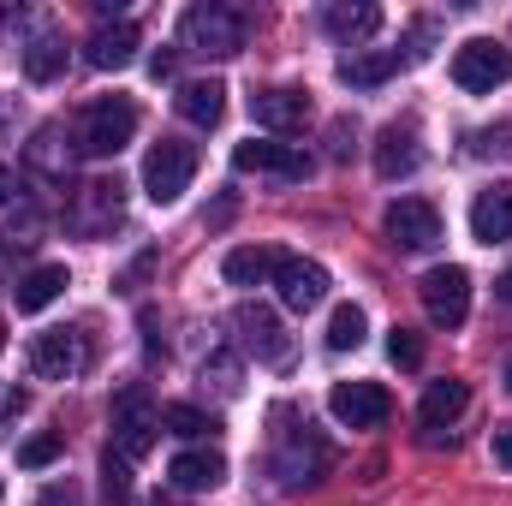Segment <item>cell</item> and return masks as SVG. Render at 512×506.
Listing matches in <instances>:
<instances>
[{
  "mask_svg": "<svg viewBox=\"0 0 512 506\" xmlns=\"http://www.w3.org/2000/svg\"><path fill=\"white\" fill-rule=\"evenodd\" d=\"M131 137H137V102L131 96H96L78 114V155H90V161L120 155Z\"/></svg>",
  "mask_w": 512,
  "mask_h": 506,
  "instance_id": "cell-1",
  "label": "cell"
},
{
  "mask_svg": "<svg viewBox=\"0 0 512 506\" xmlns=\"http://www.w3.org/2000/svg\"><path fill=\"white\" fill-rule=\"evenodd\" d=\"M179 36H185V48L227 60V54H239V48H245L251 18H245V12H233V6H215V0H209V6H191V12L179 18Z\"/></svg>",
  "mask_w": 512,
  "mask_h": 506,
  "instance_id": "cell-2",
  "label": "cell"
},
{
  "mask_svg": "<svg viewBox=\"0 0 512 506\" xmlns=\"http://www.w3.org/2000/svg\"><path fill=\"white\" fill-rule=\"evenodd\" d=\"M191 179H197V149L191 143H179V137H161L149 155H143V191H149V203H179L185 191H191Z\"/></svg>",
  "mask_w": 512,
  "mask_h": 506,
  "instance_id": "cell-3",
  "label": "cell"
},
{
  "mask_svg": "<svg viewBox=\"0 0 512 506\" xmlns=\"http://www.w3.org/2000/svg\"><path fill=\"white\" fill-rule=\"evenodd\" d=\"M280 429H274V453H268V465H274V477L280 483H316L322 471H328V441L322 435H310V423H298V429H286V417H274Z\"/></svg>",
  "mask_w": 512,
  "mask_h": 506,
  "instance_id": "cell-4",
  "label": "cell"
},
{
  "mask_svg": "<svg viewBox=\"0 0 512 506\" xmlns=\"http://www.w3.org/2000/svg\"><path fill=\"white\" fill-rule=\"evenodd\" d=\"M512 78V48L489 42V36H471L459 54H453V84L471 90V96H489Z\"/></svg>",
  "mask_w": 512,
  "mask_h": 506,
  "instance_id": "cell-5",
  "label": "cell"
},
{
  "mask_svg": "<svg viewBox=\"0 0 512 506\" xmlns=\"http://www.w3.org/2000/svg\"><path fill=\"white\" fill-rule=\"evenodd\" d=\"M417 292H423V310H429L435 328H459V322L471 316V274H465L459 262L429 268V274L417 280Z\"/></svg>",
  "mask_w": 512,
  "mask_h": 506,
  "instance_id": "cell-6",
  "label": "cell"
},
{
  "mask_svg": "<svg viewBox=\"0 0 512 506\" xmlns=\"http://www.w3.org/2000/svg\"><path fill=\"white\" fill-rule=\"evenodd\" d=\"M155 429H161V411L149 405V393L143 387H126L114 399V453L120 459H143L155 447Z\"/></svg>",
  "mask_w": 512,
  "mask_h": 506,
  "instance_id": "cell-7",
  "label": "cell"
},
{
  "mask_svg": "<svg viewBox=\"0 0 512 506\" xmlns=\"http://www.w3.org/2000/svg\"><path fill=\"white\" fill-rule=\"evenodd\" d=\"M84 364H90V346H84L78 328H48V334L30 340V370L42 381H72Z\"/></svg>",
  "mask_w": 512,
  "mask_h": 506,
  "instance_id": "cell-8",
  "label": "cell"
},
{
  "mask_svg": "<svg viewBox=\"0 0 512 506\" xmlns=\"http://www.w3.org/2000/svg\"><path fill=\"white\" fill-rule=\"evenodd\" d=\"M328 411H334L346 429H382L387 411H393V399H387L382 381H340V387L328 393Z\"/></svg>",
  "mask_w": 512,
  "mask_h": 506,
  "instance_id": "cell-9",
  "label": "cell"
},
{
  "mask_svg": "<svg viewBox=\"0 0 512 506\" xmlns=\"http://www.w3.org/2000/svg\"><path fill=\"white\" fill-rule=\"evenodd\" d=\"M382 227L399 251H435V245H441V215H435V203H423V197H399V203L387 209Z\"/></svg>",
  "mask_w": 512,
  "mask_h": 506,
  "instance_id": "cell-10",
  "label": "cell"
},
{
  "mask_svg": "<svg viewBox=\"0 0 512 506\" xmlns=\"http://www.w3.org/2000/svg\"><path fill=\"white\" fill-rule=\"evenodd\" d=\"M274 286H280V304H286V310H316V304L328 298V268L310 262V256H280Z\"/></svg>",
  "mask_w": 512,
  "mask_h": 506,
  "instance_id": "cell-11",
  "label": "cell"
},
{
  "mask_svg": "<svg viewBox=\"0 0 512 506\" xmlns=\"http://www.w3.org/2000/svg\"><path fill=\"white\" fill-rule=\"evenodd\" d=\"M233 328H239L245 352H256L262 364H286L292 340H286V328H280L274 310H262V304H239V310H233Z\"/></svg>",
  "mask_w": 512,
  "mask_h": 506,
  "instance_id": "cell-12",
  "label": "cell"
},
{
  "mask_svg": "<svg viewBox=\"0 0 512 506\" xmlns=\"http://www.w3.org/2000/svg\"><path fill=\"white\" fill-rule=\"evenodd\" d=\"M167 483H173L179 495H209V489L227 483V459H221L215 447H185V453H173Z\"/></svg>",
  "mask_w": 512,
  "mask_h": 506,
  "instance_id": "cell-13",
  "label": "cell"
},
{
  "mask_svg": "<svg viewBox=\"0 0 512 506\" xmlns=\"http://www.w3.org/2000/svg\"><path fill=\"white\" fill-rule=\"evenodd\" d=\"M471 239L477 245H507L512 239V179H495L471 203Z\"/></svg>",
  "mask_w": 512,
  "mask_h": 506,
  "instance_id": "cell-14",
  "label": "cell"
},
{
  "mask_svg": "<svg viewBox=\"0 0 512 506\" xmlns=\"http://www.w3.org/2000/svg\"><path fill=\"white\" fill-rule=\"evenodd\" d=\"M233 167H239V173H274V179H304V173H310V161H304L292 143H256V137L233 149Z\"/></svg>",
  "mask_w": 512,
  "mask_h": 506,
  "instance_id": "cell-15",
  "label": "cell"
},
{
  "mask_svg": "<svg viewBox=\"0 0 512 506\" xmlns=\"http://www.w3.org/2000/svg\"><path fill=\"white\" fill-rule=\"evenodd\" d=\"M251 114H256V126H268V131H298L310 120V96L292 90V84H274V90H256L251 96Z\"/></svg>",
  "mask_w": 512,
  "mask_h": 506,
  "instance_id": "cell-16",
  "label": "cell"
},
{
  "mask_svg": "<svg viewBox=\"0 0 512 506\" xmlns=\"http://www.w3.org/2000/svg\"><path fill=\"white\" fill-rule=\"evenodd\" d=\"M137 42H143V36H137V24H131V18H120V24H102V30L84 42V60H90L96 72H120V66H131V60H137Z\"/></svg>",
  "mask_w": 512,
  "mask_h": 506,
  "instance_id": "cell-17",
  "label": "cell"
},
{
  "mask_svg": "<svg viewBox=\"0 0 512 506\" xmlns=\"http://www.w3.org/2000/svg\"><path fill=\"white\" fill-rule=\"evenodd\" d=\"M66 286H72L66 262H42V268H30V274L12 286V304H18V316H42V310H48Z\"/></svg>",
  "mask_w": 512,
  "mask_h": 506,
  "instance_id": "cell-18",
  "label": "cell"
},
{
  "mask_svg": "<svg viewBox=\"0 0 512 506\" xmlns=\"http://www.w3.org/2000/svg\"><path fill=\"white\" fill-rule=\"evenodd\" d=\"M173 108H179V120H191V126H221V114H227V84L221 78H191V84H179V96H173Z\"/></svg>",
  "mask_w": 512,
  "mask_h": 506,
  "instance_id": "cell-19",
  "label": "cell"
},
{
  "mask_svg": "<svg viewBox=\"0 0 512 506\" xmlns=\"http://www.w3.org/2000/svg\"><path fill=\"white\" fill-rule=\"evenodd\" d=\"M471 405V387L465 381H429V393H423V405H417V423L429 429V435H441L447 423H459V411Z\"/></svg>",
  "mask_w": 512,
  "mask_h": 506,
  "instance_id": "cell-20",
  "label": "cell"
},
{
  "mask_svg": "<svg viewBox=\"0 0 512 506\" xmlns=\"http://www.w3.org/2000/svg\"><path fill=\"white\" fill-rule=\"evenodd\" d=\"M393 72H399V48H352L340 60V84H352V90H376Z\"/></svg>",
  "mask_w": 512,
  "mask_h": 506,
  "instance_id": "cell-21",
  "label": "cell"
},
{
  "mask_svg": "<svg viewBox=\"0 0 512 506\" xmlns=\"http://www.w3.org/2000/svg\"><path fill=\"white\" fill-rule=\"evenodd\" d=\"M417 161H423V149H417V131L411 126H387L376 137V173L382 179H411Z\"/></svg>",
  "mask_w": 512,
  "mask_h": 506,
  "instance_id": "cell-22",
  "label": "cell"
},
{
  "mask_svg": "<svg viewBox=\"0 0 512 506\" xmlns=\"http://www.w3.org/2000/svg\"><path fill=\"white\" fill-rule=\"evenodd\" d=\"M322 24H328V36H340V42H370V36L382 30V6H370V0H340V6L322 12Z\"/></svg>",
  "mask_w": 512,
  "mask_h": 506,
  "instance_id": "cell-23",
  "label": "cell"
},
{
  "mask_svg": "<svg viewBox=\"0 0 512 506\" xmlns=\"http://www.w3.org/2000/svg\"><path fill=\"white\" fill-rule=\"evenodd\" d=\"M280 256H286V251H274V245H239V251H227L221 274H227L233 286H262V280H274Z\"/></svg>",
  "mask_w": 512,
  "mask_h": 506,
  "instance_id": "cell-24",
  "label": "cell"
},
{
  "mask_svg": "<svg viewBox=\"0 0 512 506\" xmlns=\"http://www.w3.org/2000/svg\"><path fill=\"white\" fill-rule=\"evenodd\" d=\"M24 72H30L36 84H54V78L66 72V42H60V36H36V42L24 48Z\"/></svg>",
  "mask_w": 512,
  "mask_h": 506,
  "instance_id": "cell-25",
  "label": "cell"
},
{
  "mask_svg": "<svg viewBox=\"0 0 512 506\" xmlns=\"http://www.w3.org/2000/svg\"><path fill=\"white\" fill-rule=\"evenodd\" d=\"M364 334H370V322H364L358 304H340V310L328 316V352H358Z\"/></svg>",
  "mask_w": 512,
  "mask_h": 506,
  "instance_id": "cell-26",
  "label": "cell"
},
{
  "mask_svg": "<svg viewBox=\"0 0 512 506\" xmlns=\"http://www.w3.org/2000/svg\"><path fill=\"white\" fill-rule=\"evenodd\" d=\"M161 429H167V435H185V441H203V435H215L221 423H215L203 405H161Z\"/></svg>",
  "mask_w": 512,
  "mask_h": 506,
  "instance_id": "cell-27",
  "label": "cell"
},
{
  "mask_svg": "<svg viewBox=\"0 0 512 506\" xmlns=\"http://www.w3.org/2000/svg\"><path fill=\"white\" fill-rule=\"evenodd\" d=\"M60 453H66V435H60V429H42V435H30V441L18 447V465H24V471H42V465H54Z\"/></svg>",
  "mask_w": 512,
  "mask_h": 506,
  "instance_id": "cell-28",
  "label": "cell"
},
{
  "mask_svg": "<svg viewBox=\"0 0 512 506\" xmlns=\"http://www.w3.org/2000/svg\"><path fill=\"white\" fill-rule=\"evenodd\" d=\"M203 381H215V393H221V399H233V393L245 387V370H239V358H227V352H215V358L203 364Z\"/></svg>",
  "mask_w": 512,
  "mask_h": 506,
  "instance_id": "cell-29",
  "label": "cell"
},
{
  "mask_svg": "<svg viewBox=\"0 0 512 506\" xmlns=\"http://www.w3.org/2000/svg\"><path fill=\"white\" fill-rule=\"evenodd\" d=\"M102 477H108V501H114V506H131V465L114 453V447L102 453Z\"/></svg>",
  "mask_w": 512,
  "mask_h": 506,
  "instance_id": "cell-30",
  "label": "cell"
},
{
  "mask_svg": "<svg viewBox=\"0 0 512 506\" xmlns=\"http://www.w3.org/2000/svg\"><path fill=\"white\" fill-rule=\"evenodd\" d=\"M387 358H393L399 370H417V364H423V340H417L411 328H393V334H387Z\"/></svg>",
  "mask_w": 512,
  "mask_h": 506,
  "instance_id": "cell-31",
  "label": "cell"
},
{
  "mask_svg": "<svg viewBox=\"0 0 512 506\" xmlns=\"http://www.w3.org/2000/svg\"><path fill=\"white\" fill-rule=\"evenodd\" d=\"M36 506H78V489H72V483H54V489H42Z\"/></svg>",
  "mask_w": 512,
  "mask_h": 506,
  "instance_id": "cell-32",
  "label": "cell"
},
{
  "mask_svg": "<svg viewBox=\"0 0 512 506\" xmlns=\"http://www.w3.org/2000/svg\"><path fill=\"white\" fill-rule=\"evenodd\" d=\"M173 66H179V54H173V48H161V54L149 60V72H155V78H173Z\"/></svg>",
  "mask_w": 512,
  "mask_h": 506,
  "instance_id": "cell-33",
  "label": "cell"
},
{
  "mask_svg": "<svg viewBox=\"0 0 512 506\" xmlns=\"http://www.w3.org/2000/svg\"><path fill=\"white\" fill-rule=\"evenodd\" d=\"M489 447H495V465H512V429H495Z\"/></svg>",
  "mask_w": 512,
  "mask_h": 506,
  "instance_id": "cell-34",
  "label": "cell"
},
{
  "mask_svg": "<svg viewBox=\"0 0 512 506\" xmlns=\"http://www.w3.org/2000/svg\"><path fill=\"white\" fill-rule=\"evenodd\" d=\"M12 197H18V179H12V173H6V167H0V209H6V203H12Z\"/></svg>",
  "mask_w": 512,
  "mask_h": 506,
  "instance_id": "cell-35",
  "label": "cell"
},
{
  "mask_svg": "<svg viewBox=\"0 0 512 506\" xmlns=\"http://www.w3.org/2000/svg\"><path fill=\"white\" fill-rule=\"evenodd\" d=\"M495 298H501V304H512V268L501 274V280H495Z\"/></svg>",
  "mask_w": 512,
  "mask_h": 506,
  "instance_id": "cell-36",
  "label": "cell"
},
{
  "mask_svg": "<svg viewBox=\"0 0 512 506\" xmlns=\"http://www.w3.org/2000/svg\"><path fill=\"white\" fill-rule=\"evenodd\" d=\"M507 387H512V358H507Z\"/></svg>",
  "mask_w": 512,
  "mask_h": 506,
  "instance_id": "cell-37",
  "label": "cell"
},
{
  "mask_svg": "<svg viewBox=\"0 0 512 506\" xmlns=\"http://www.w3.org/2000/svg\"><path fill=\"white\" fill-rule=\"evenodd\" d=\"M0 495H6V483H0Z\"/></svg>",
  "mask_w": 512,
  "mask_h": 506,
  "instance_id": "cell-38",
  "label": "cell"
}]
</instances>
